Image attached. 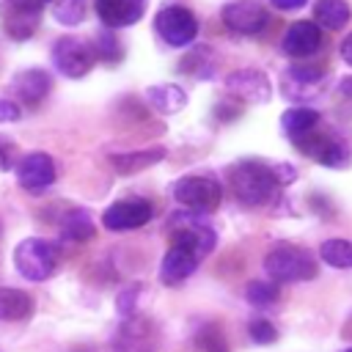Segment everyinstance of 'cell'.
<instances>
[{
	"mask_svg": "<svg viewBox=\"0 0 352 352\" xmlns=\"http://www.w3.org/2000/svg\"><path fill=\"white\" fill-rule=\"evenodd\" d=\"M319 256L324 264L336 270H349L352 267V242L349 239H327L319 248Z\"/></svg>",
	"mask_w": 352,
	"mask_h": 352,
	"instance_id": "obj_25",
	"label": "cell"
},
{
	"mask_svg": "<svg viewBox=\"0 0 352 352\" xmlns=\"http://www.w3.org/2000/svg\"><path fill=\"white\" fill-rule=\"evenodd\" d=\"M228 182L234 195L245 204V206H261L272 198L278 182L270 165L258 162V160H242L228 170Z\"/></svg>",
	"mask_w": 352,
	"mask_h": 352,
	"instance_id": "obj_1",
	"label": "cell"
},
{
	"mask_svg": "<svg viewBox=\"0 0 352 352\" xmlns=\"http://www.w3.org/2000/svg\"><path fill=\"white\" fill-rule=\"evenodd\" d=\"M264 270L272 278V283H297V280H311L316 275V261L305 248L278 245L267 253Z\"/></svg>",
	"mask_w": 352,
	"mask_h": 352,
	"instance_id": "obj_2",
	"label": "cell"
},
{
	"mask_svg": "<svg viewBox=\"0 0 352 352\" xmlns=\"http://www.w3.org/2000/svg\"><path fill=\"white\" fill-rule=\"evenodd\" d=\"M226 88L234 99L248 102V104H264L272 96L270 77L258 69H236L226 77Z\"/></svg>",
	"mask_w": 352,
	"mask_h": 352,
	"instance_id": "obj_9",
	"label": "cell"
},
{
	"mask_svg": "<svg viewBox=\"0 0 352 352\" xmlns=\"http://www.w3.org/2000/svg\"><path fill=\"white\" fill-rule=\"evenodd\" d=\"M14 264H16V272L22 278L44 280L58 267V245L38 239V236H28L14 248Z\"/></svg>",
	"mask_w": 352,
	"mask_h": 352,
	"instance_id": "obj_3",
	"label": "cell"
},
{
	"mask_svg": "<svg viewBox=\"0 0 352 352\" xmlns=\"http://www.w3.org/2000/svg\"><path fill=\"white\" fill-rule=\"evenodd\" d=\"M173 198L192 212H212L220 206L223 187L212 176H184L173 184Z\"/></svg>",
	"mask_w": 352,
	"mask_h": 352,
	"instance_id": "obj_4",
	"label": "cell"
},
{
	"mask_svg": "<svg viewBox=\"0 0 352 352\" xmlns=\"http://www.w3.org/2000/svg\"><path fill=\"white\" fill-rule=\"evenodd\" d=\"M245 297H248V302H250V305H256V308H267V305L278 302L280 289H278L275 283L250 280V283H248V289H245Z\"/></svg>",
	"mask_w": 352,
	"mask_h": 352,
	"instance_id": "obj_27",
	"label": "cell"
},
{
	"mask_svg": "<svg viewBox=\"0 0 352 352\" xmlns=\"http://www.w3.org/2000/svg\"><path fill=\"white\" fill-rule=\"evenodd\" d=\"M151 214H154V206L146 198H124L104 209L102 223L110 231H132V228L146 226L151 220Z\"/></svg>",
	"mask_w": 352,
	"mask_h": 352,
	"instance_id": "obj_8",
	"label": "cell"
},
{
	"mask_svg": "<svg viewBox=\"0 0 352 352\" xmlns=\"http://www.w3.org/2000/svg\"><path fill=\"white\" fill-rule=\"evenodd\" d=\"M165 157V148L157 146V148H143V151H126V154H110V165L121 173V176H129L135 170H143L154 162H160Z\"/></svg>",
	"mask_w": 352,
	"mask_h": 352,
	"instance_id": "obj_20",
	"label": "cell"
},
{
	"mask_svg": "<svg viewBox=\"0 0 352 352\" xmlns=\"http://www.w3.org/2000/svg\"><path fill=\"white\" fill-rule=\"evenodd\" d=\"M294 146L308 154L311 160H316L319 165H327V168H344L352 157V148L344 138H336V135H327V132H308L302 135L300 140H294Z\"/></svg>",
	"mask_w": 352,
	"mask_h": 352,
	"instance_id": "obj_7",
	"label": "cell"
},
{
	"mask_svg": "<svg viewBox=\"0 0 352 352\" xmlns=\"http://www.w3.org/2000/svg\"><path fill=\"white\" fill-rule=\"evenodd\" d=\"M198 261H201V256H198L195 250H190V248H184V245H170V250L165 253L162 267H160L162 283H170V286H173V283H179V280L190 278V275L195 272Z\"/></svg>",
	"mask_w": 352,
	"mask_h": 352,
	"instance_id": "obj_15",
	"label": "cell"
},
{
	"mask_svg": "<svg viewBox=\"0 0 352 352\" xmlns=\"http://www.w3.org/2000/svg\"><path fill=\"white\" fill-rule=\"evenodd\" d=\"M52 16H55L58 25L74 28L85 19V0H58L52 6Z\"/></svg>",
	"mask_w": 352,
	"mask_h": 352,
	"instance_id": "obj_26",
	"label": "cell"
},
{
	"mask_svg": "<svg viewBox=\"0 0 352 352\" xmlns=\"http://www.w3.org/2000/svg\"><path fill=\"white\" fill-rule=\"evenodd\" d=\"M346 352H352V346H349V349H346Z\"/></svg>",
	"mask_w": 352,
	"mask_h": 352,
	"instance_id": "obj_37",
	"label": "cell"
},
{
	"mask_svg": "<svg viewBox=\"0 0 352 352\" xmlns=\"http://www.w3.org/2000/svg\"><path fill=\"white\" fill-rule=\"evenodd\" d=\"M94 58H96L94 47L85 38H77V36H63L52 47V63L58 66L60 74H66L72 80L85 77L94 66Z\"/></svg>",
	"mask_w": 352,
	"mask_h": 352,
	"instance_id": "obj_6",
	"label": "cell"
},
{
	"mask_svg": "<svg viewBox=\"0 0 352 352\" xmlns=\"http://www.w3.org/2000/svg\"><path fill=\"white\" fill-rule=\"evenodd\" d=\"M248 333H250V338H253L256 344H272V341L278 338L275 324L267 322V319H253V322L248 324Z\"/></svg>",
	"mask_w": 352,
	"mask_h": 352,
	"instance_id": "obj_29",
	"label": "cell"
},
{
	"mask_svg": "<svg viewBox=\"0 0 352 352\" xmlns=\"http://www.w3.org/2000/svg\"><path fill=\"white\" fill-rule=\"evenodd\" d=\"M146 99L148 104L162 113V116H173V113H182L184 104H187V94L184 88H179L176 82H157V85H148L146 88Z\"/></svg>",
	"mask_w": 352,
	"mask_h": 352,
	"instance_id": "obj_19",
	"label": "cell"
},
{
	"mask_svg": "<svg viewBox=\"0 0 352 352\" xmlns=\"http://www.w3.org/2000/svg\"><path fill=\"white\" fill-rule=\"evenodd\" d=\"M352 16V8L346 0H316L314 6V19L319 28L327 30H341Z\"/></svg>",
	"mask_w": 352,
	"mask_h": 352,
	"instance_id": "obj_21",
	"label": "cell"
},
{
	"mask_svg": "<svg viewBox=\"0 0 352 352\" xmlns=\"http://www.w3.org/2000/svg\"><path fill=\"white\" fill-rule=\"evenodd\" d=\"M33 311L30 294L22 289H0V322H19L28 319Z\"/></svg>",
	"mask_w": 352,
	"mask_h": 352,
	"instance_id": "obj_23",
	"label": "cell"
},
{
	"mask_svg": "<svg viewBox=\"0 0 352 352\" xmlns=\"http://www.w3.org/2000/svg\"><path fill=\"white\" fill-rule=\"evenodd\" d=\"M195 344H198L204 352H228L226 338L220 336L217 327H206V330H201V333L195 336Z\"/></svg>",
	"mask_w": 352,
	"mask_h": 352,
	"instance_id": "obj_28",
	"label": "cell"
},
{
	"mask_svg": "<svg viewBox=\"0 0 352 352\" xmlns=\"http://www.w3.org/2000/svg\"><path fill=\"white\" fill-rule=\"evenodd\" d=\"M338 52H341L344 63H349V66H352V33H346V36L341 38V47H338Z\"/></svg>",
	"mask_w": 352,
	"mask_h": 352,
	"instance_id": "obj_34",
	"label": "cell"
},
{
	"mask_svg": "<svg viewBox=\"0 0 352 352\" xmlns=\"http://www.w3.org/2000/svg\"><path fill=\"white\" fill-rule=\"evenodd\" d=\"M280 47L292 58H308V55H314L322 47V30H319L316 22H308V19L292 22L286 28V33H283Z\"/></svg>",
	"mask_w": 352,
	"mask_h": 352,
	"instance_id": "obj_13",
	"label": "cell"
},
{
	"mask_svg": "<svg viewBox=\"0 0 352 352\" xmlns=\"http://www.w3.org/2000/svg\"><path fill=\"white\" fill-rule=\"evenodd\" d=\"M223 22L234 33L256 36V33H261L267 28L270 16H267L264 6L256 3V0H234V3H228L223 8Z\"/></svg>",
	"mask_w": 352,
	"mask_h": 352,
	"instance_id": "obj_11",
	"label": "cell"
},
{
	"mask_svg": "<svg viewBox=\"0 0 352 352\" xmlns=\"http://www.w3.org/2000/svg\"><path fill=\"white\" fill-rule=\"evenodd\" d=\"M16 182L25 190H44L55 182V162L44 151H30L16 165Z\"/></svg>",
	"mask_w": 352,
	"mask_h": 352,
	"instance_id": "obj_12",
	"label": "cell"
},
{
	"mask_svg": "<svg viewBox=\"0 0 352 352\" xmlns=\"http://www.w3.org/2000/svg\"><path fill=\"white\" fill-rule=\"evenodd\" d=\"M280 126L292 140H300L302 135H308L319 126V113L311 107H292L280 116Z\"/></svg>",
	"mask_w": 352,
	"mask_h": 352,
	"instance_id": "obj_22",
	"label": "cell"
},
{
	"mask_svg": "<svg viewBox=\"0 0 352 352\" xmlns=\"http://www.w3.org/2000/svg\"><path fill=\"white\" fill-rule=\"evenodd\" d=\"M22 116V107L16 104V102H11V99H0V124H6V121H16Z\"/></svg>",
	"mask_w": 352,
	"mask_h": 352,
	"instance_id": "obj_31",
	"label": "cell"
},
{
	"mask_svg": "<svg viewBox=\"0 0 352 352\" xmlns=\"http://www.w3.org/2000/svg\"><path fill=\"white\" fill-rule=\"evenodd\" d=\"M44 3H50V0H3V6H0L3 28L14 38H28L36 30Z\"/></svg>",
	"mask_w": 352,
	"mask_h": 352,
	"instance_id": "obj_10",
	"label": "cell"
},
{
	"mask_svg": "<svg viewBox=\"0 0 352 352\" xmlns=\"http://www.w3.org/2000/svg\"><path fill=\"white\" fill-rule=\"evenodd\" d=\"M154 28H157L160 38L165 44H170V47H187L198 36V19H195V14L187 11V8H182V6H165L162 11H157Z\"/></svg>",
	"mask_w": 352,
	"mask_h": 352,
	"instance_id": "obj_5",
	"label": "cell"
},
{
	"mask_svg": "<svg viewBox=\"0 0 352 352\" xmlns=\"http://www.w3.org/2000/svg\"><path fill=\"white\" fill-rule=\"evenodd\" d=\"M60 236L69 239V242H85L94 236V223H91V214L85 209H72L66 212L63 223H60Z\"/></svg>",
	"mask_w": 352,
	"mask_h": 352,
	"instance_id": "obj_24",
	"label": "cell"
},
{
	"mask_svg": "<svg viewBox=\"0 0 352 352\" xmlns=\"http://www.w3.org/2000/svg\"><path fill=\"white\" fill-rule=\"evenodd\" d=\"M324 80V72L319 66H289L280 77V88H283V96L289 99H308L319 91V82Z\"/></svg>",
	"mask_w": 352,
	"mask_h": 352,
	"instance_id": "obj_14",
	"label": "cell"
},
{
	"mask_svg": "<svg viewBox=\"0 0 352 352\" xmlns=\"http://www.w3.org/2000/svg\"><path fill=\"white\" fill-rule=\"evenodd\" d=\"M94 52H96L102 60H110V63H116V60L121 58V47H118V41H116L113 36H107V33L99 36V44L94 47Z\"/></svg>",
	"mask_w": 352,
	"mask_h": 352,
	"instance_id": "obj_30",
	"label": "cell"
},
{
	"mask_svg": "<svg viewBox=\"0 0 352 352\" xmlns=\"http://www.w3.org/2000/svg\"><path fill=\"white\" fill-rule=\"evenodd\" d=\"M338 88H341V94H344V96H352V77H344Z\"/></svg>",
	"mask_w": 352,
	"mask_h": 352,
	"instance_id": "obj_36",
	"label": "cell"
},
{
	"mask_svg": "<svg viewBox=\"0 0 352 352\" xmlns=\"http://www.w3.org/2000/svg\"><path fill=\"white\" fill-rule=\"evenodd\" d=\"M118 352H154V330L146 319H129L116 338Z\"/></svg>",
	"mask_w": 352,
	"mask_h": 352,
	"instance_id": "obj_18",
	"label": "cell"
},
{
	"mask_svg": "<svg viewBox=\"0 0 352 352\" xmlns=\"http://www.w3.org/2000/svg\"><path fill=\"white\" fill-rule=\"evenodd\" d=\"M146 0H96V14L107 28H126L143 16Z\"/></svg>",
	"mask_w": 352,
	"mask_h": 352,
	"instance_id": "obj_16",
	"label": "cell"
},
{
	"mask_svg": "<svg viewBox=\"0 0 352 352\" xmlns=\"http://www.w3.org/2000/svg\"><path fill=\"white\" fill-rule=\"evenodd\" d=\"M275 8H280V11H294V8H302L308 0H270Z\"/></svg>",
	"mask_w": 352,
	"mask_h": 352,
	"instance_id": "obj_35",
	"label": "cell"
},
{
	"mask_svg": "<svg viewBox=\"0 0 352 352\" xmlns=\"http://www.w3.org/2000/svg\"><path fill=\"white\" fill-rule=\"evenodd\" d=\"M272 173H275V182L278 184H289V182H294V176H297V170L292 168V165H272Z\"/></svg>",
	"mask_w": 352,
	"mask_h": 352,
	"instance_id": "obj_33",
	"label": "cell"
},
{
	"mask_svg": "<svg viewBox=\"0 0 352 352\" xmlns=\"http://www.w3.org/2000/svg\"><path fill=\"white\" fill-rule=\"evenodd\" d=\"M11 88L16 91V96L25 102V104H38L50 88H52V80L44 69H25V72H16L14 80H11Z\"/></svg>",
	"mask_w": 352,
	"mask_h": 352,
	"instance_id": "obj_17",
	"label": "cell"
},
{
	"mask_svg": "<svg viewBox=\"0 0 352 352\" xmlns=\"http://www.w3.org/2000/svg\"><path fill=\"white\" fill-rule=\"evenodd\" d=\"M14 154H16L14 143H11V140H6V138H0V170L11 168V162H14Z\"/></svg>",
	"mask_w": 352,
	"mask_h": 352,
	"instance_id": "obj_32",
	"label": "cell"
}]
</instances>
